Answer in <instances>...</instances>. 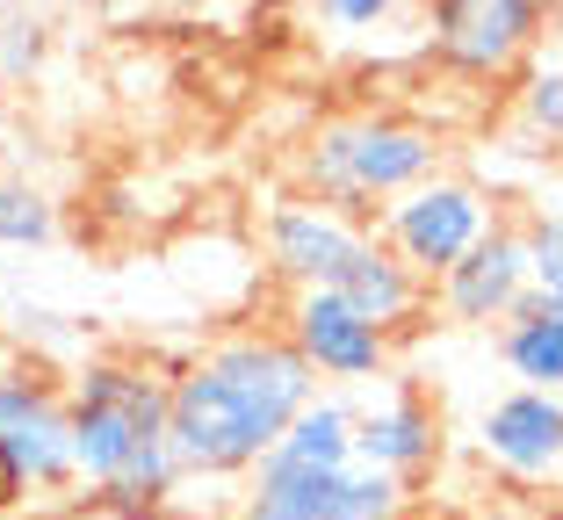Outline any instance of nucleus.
I'll list each match as a JSON object with an SVG mask.
<instances>
[{
    "instance_id": "obj_1",
    "label": "nucleus",
    "mask_w": 563,
    "mask_h": 520,
    "mask_svg": "<svg viewBox=\"0 0 563 520\" xmlns=\"http://www.w3.org/2000/svg\"><path fill=\"white\" fill-rule=\"evenodd\" d=\"M311 398L318 376L297 354V340L239 325V333L210 340L181 376H166V434L188 477L224 485V477L261 471Z\"/></svg>"
},
{
    "instance_id": "obj_2",
    "label": "nucleus",
    "mask_w": 563,
    "mask_h": 520,
    "mask_svg": "<svg viewBox=\"0 0 563 520\" xmlns=\"http://www.w3.org/2000/svg\"><path fill=\"white\" fill-rule=\"evenodd\" d=\"M80 485L117 513H159L181 485V455L166 434V376L137 362H87L66 390Z\"/></svg>"
},
{
    "instance_id": "obj_3",
    "label": "nucleus",
    "mask_w": 563,
    "mask_h": 520,
    "mask_svg": "<svg viewBox=\"0 0 563 520\" xmlns=\"http://www.w3.org/2000/svg\"><path fill=\"white\" fill-rule=\"evenodd\" d=\"M441 131H427L419 117L398 109H354V117H332L303 137L297 152V181L303 196L347 210V218L376 224L383 202H398L405 188L433 181L441 174Z\"/></svg>"
},
{
    "instance_id": "obj_4",
    "label": "nucleus",
    "mask_w": 563,
    "mask_h": 520,
    "mask_svg": "<svg viewBox=\"0 0 563 520\" xmlns=\"http://www.w3.org/2000/svg\"><path fill=\"white\" fill-rule=\"evenodd\" d=\"M412 485L368 463H289L267 455L239 491V520H405Z\"/></svg>"
},
{
    "instance_id": "obj_5",
    "label": "nucleus",
    "mask_w": 563,
    "mask_h": 520,
    "mask_svg": "<svg viewBox=\"0 0 563 520\" xmlns=\"http://www.w3.org/2000/svg\"><path fill=\"white\" fill-rule=\"evenodd\" d=\"M492 224H498V202L484 196L477 181L448 174V167L376 210V239L398 253L419 283H441L455 261H470V253L492 239Z\"/></svg>"
},
{
    "instance_id": "obj_6",
    "label": "nucleus",
    "mask_w": 563,
    "mask_h": 520,
    "mask_svg": "<svg viewBox=\"0 0 563 520\" xmlns=\"http://www.w3.org/2000/svg\"><path fill=\"white\" fill-rule=\"evenodd\" d=\"M549 30V0H427V58L455 80H514Z\"/></svg>"
},
{
    "instance_id": "obj_7",
    "label": "nucleus",
    "mask_w": 563,
    "mask_h": 520,
    "mask_svg": "<svg viewBox=\"0 0 563 520\" xmlns=\"http://www.w3.org/2000/svg\"><path fill=\"white\" fill-rule=\"evenodd\" d=\"M282 333L297 340V354L311 362L318 384H332V390L390 384V333L376 319H362L340 289H289Z\"/></svg>"
},
{
    "instance_id": "obj_8",
    "label": "nucleus",
    "mask_w": 563,
    "mask_h": 520,
    "mask_svg": "<svg viewBox=\"0 0 563 520\" xmlns=\"http://www.w3.org/2000/svg\"><path fill=\"white\" fill-rule=\"evenodd\" d=\"M368 239H376V224L347 218L318 196H282L261 218V253L289 289H340V275L362 261Z\"/></svg>"
},
{
    "instance_id": "obj_9",
    "label": "nucleus",
    "mask_w": 563,
    "mask_h": 520,
    "mask_svg": "<svg viewBox=\"0 0 563 520\" xmlns=\"http://www.w3.org/2000/svg\"><path fill=\"white\" fill-rule=\"evenodd\" d=\"M0 455L15 463V477L30 491H73L80 485L66 390H51L30 369H0Z\"/></svg>"
},
{
    "instance_id": "obj_10",
    "label": "nucleus",
    "mask_w": 563,
    "mask_h": 520,
    "mask_svg": "<svg viewBox=\"0 0 563 520\" xmlns=\"http://www.w3.org/2000/svg\"><path fill=\"white\" fill-rule=\"evenodd\" d=\"M528 289H534L528 232L498 218L492 239H484L470 261H455V268L433 283V303H441V319H448V325H506V319H520Z\"/></svg>"
},
{
    "instance_id": "obj_11",
    "label": "nucleus",
    "mask_w": 563,
    "mask_h": 520,
    "mask_svg": "<svg viewBox=\"0 0 563 520\" xmlns=\"http://www.w3.org/2000/svg\"><path fill=\"white\" fill-rule=\"evenodd\" d=\"M477 455L506 477H556L563 471V398L514 384L477 412Z\"/></svg>"
},
{
    "instance_id": "obj_12",
    "label": "nucleus",
    "mask_w": 563,
    "mask_h": 520,
    "mask_svg": "<svg viewBox=\"0 0 563 520\" xmlns=\"http://www.w3.org/2000/svg\"><path fill=\"white\" fill-rule=\"evenodd\" d=\"M441 455V412L419 398L412 384H383V398L362 405V434H354V463L390 471L412 485L419 471H433Z\"/></svg>"
},
{
    "instance_id": "obj_13",
    "label": "nucleus",
    "mask_w": 563,
    "mask_h": 520,
    "mask_svg": "<svg viewBox=\"0 0 563 520\" xmlns=\"http://www.w3.org/2000/svg\"><path fill=\"white\" fill-rule=\"evenodd\" d=\"M340 297L362 311V319H376L383 333L398 340V333H412L419 319H427V303H433V283H419L412 268H405L398 253L383 246V239H368L362 246V261H354L347 275H340Z\"/></svg>"
},
{
    "instance_id": "obj_14",
    "label": "nucleus",
    "mask_w": 563,
    "mask_h": 520,
    "mask_svg": "<svg viewBox=\"0 0 563 520\" xmlns=\"http://www.w3.org/2000/svg\"><path fill=\"white\" fill-rule=\"evenodd\" d=\"M498 362H506V376H514V384L556 390V398H563V319H556V311L520 303V319L498 325Z\"/></svg>"
},
{
    "instance_id": "obj_15",
    "label": "nucleus",
    "mask_w": 563,
    "mask_h": 520,
    "mask_svg": "<svg viewBox=\"0 0 563 520\" xmlns=\"http://www.w3.org/2000/svg\"><path fill=\"white\" fill-rule=\"evenodd\" d=\"M58 239V210L36 181L22 174H0V246L8 253H30V246H51Z\"/></svg>"
},
{
    "instance_id": "obj_16",
    "label": "nucleus",
    "mask_w": 563,
    "mask_h": 520,
    "mask_svg": "<svg viewBox=\"0 0 563 520\" xmlns=\"http://www.w3.org/2000/svg\"><path fill=\"white\" fill-rule=\"evenodd\" d=\"M520 232H528V261H534L528 303H534V311H556V319H563V210H534Z\"/></svg>"
},
{
    "instance_id": "obj_17",
    "label": "nucleus",
    "mask_w": 563,
    "mask_h": 520,
    "mask_svg": "<svg viewBox=\"0 0 563 520\" xmlns=\"http://www.w3.org/2000/svg\"><path fill=\"white\" fill-rule=\"evenodd\" d=\"M520 131L534 145H563V66H528L520 73Z\"/></svg>"
},
{
    "instance_id": "obj_18",
    "label": "nucleus",
    "mask_w": 563,
    "mask_h": 520,
    "mask_svg": "<svg viewBox=\"0 0 563 520\" xmlns=\"http://www.w3.org/2000/svg\"><path fill=\"white\" fill-rule=\"evenodd\" d=\"M318 22H325L332 36H354V30H376V22H390V15H405L412 0H303Z\"/></svg>"
},
{
    "instance_id": "obj_19",
    "label": "nucleus",
    "mask_w": 563,
    "mask_h": 520,
    "mask_svg": "<svg viewBox=\"0 0 563 520\" xmlns=\"http://www.w3.org/2000/svg\"><path fill=\"white\" fill-rule=\"evenodd\" d=\"M36 51H44V36H36V22H15V44H8V58H0V73L15 80L22 66H36Z\"/></svg>"
},
{
    "instance_id": "obj_20",
    "label": "nucleus",
    "mask_w": 563,
    "mask_h": 520,
    "mask_svg": "<svg viewBox=\"0 0 563 520\" xmlns=\"http://www.w3.org/2000/svg\"><path fill=\"white\" fill-rule=\"evenodd\" d=\"M22 491H30V485H22V477H15V463H8V455H0V506H15Z\"/></svg>"
},
{
    "instance_id": "obj_21",
    "label": "nucleus",
    "mask_w": 563,
    "mask_h": 520,
    "mask_svg": "<svg viewBox=\"0 0 563 520\" xmlns=\"http://www.w3.org/2000/svg\"><path fill=\"white\" fill-rule=\"evenodd\" d=\"M492 520H520V513H492Z\"/></svg>"
}]
</instances>
